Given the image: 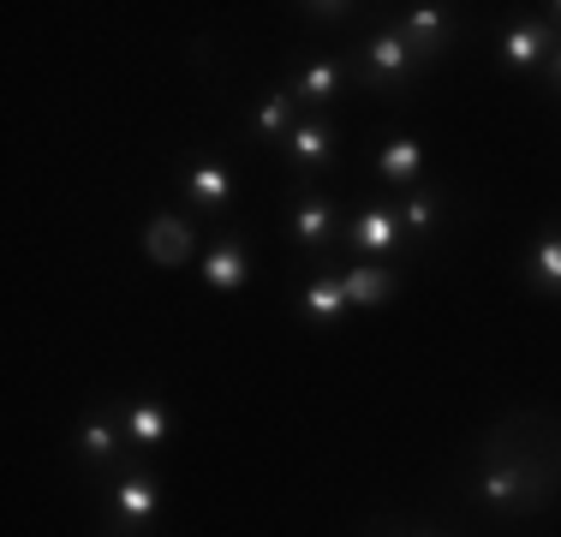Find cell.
Returning a JSON list of instances; mask_svg holds the SVG:
<instances>
[{
	"mask_svg": "<svg viewBox=\"0 0 561 537\" xmlns=\"http://www.w3.org/2000/svg\"><path fill=\"white\" fill-rule=\"evenodd\" d=\"M400 31H407V43H412V54H419V60L431 66L436 54L448 48V31H454V12H448V7H436V0H419V7H407V12H400Z\"/></svg>",
	"mask_w": 561,
	"mask_h": 537,
	"instance_id": "4fadbf2b",
	"label": "cell"
},
{
	"mask_svg": "<svg viewBox=\"0 0 561 537\" xmlns=\"http://www.w3.org/2000/svg\"><path fill=\"white\" fill-rule=\"evenodd\" d=\"M341 233V209L329 192H311V185H299V197H293V221H287V239L299 258H329V245H335Z\"/></svg>",
	"mask_w": 561,
	"mask_h": 537,
	"instance_id": "3957f363",
	"label": "cell"
},
{
	"mask_svg": "<svg viewBox=\"0 0 561 537\" xmlns=\"http://www.w3.org/2000/svg\"><path fill=\"white\" fill-rule=\"evenodd\" d=\"M156 507H162V490H156V472H144V466H131V472H119V483H114V532H126V537H144V526L156 519Z\"/></svg>",
	"mask_w": 561,
	"mask_h": 537,
	"instance_id": "8992f818",
	"label": "cell"
},
{
	"mask_svg": "<svg viewBox=\"0 0 561 537\" xmlns=\"http://www.w3.org/2000/svg\"><path fill=\"white\" fill-rule=\"evenodd\" d=\"M543 412H519L507 419L478 454V502L502 519L538 514L543 502L561 490V424H543V436L531 442Z\"/></svg>",
	"mask_w": 561,
	"mask_h": 537,
	"instance_id": "6da1fadb",
	"label": "cell"
},
{
	"mask_svg": "<svg viewBox=\"0 0 561 537\" xmlns=\"http://www.w3.org/2000/svg\"><path fill=\"white\" fill-rule=\"evenodd\" d=\"M293 102L305 107V114H329V107L341 102V90H346V60H305L299 72H293Z\"/></svg>",
	"mask_w": 561,
	"mask_h": 537,
	"instance_id": "ba28073f",
	"label": "cell"
},
{
	"mask_svg": "<svg viewBox=\"0 0 561 537\" xmlns=\"http://www.w3.org/2000/svg\"><path fill=\"white\" fill-rule=\"evenodd\" d=\"M335 126H329V114H305L299 126L287 132V144H280V156L293 161L299 173H317V168H335Z\"/></svg>",
	"mask_w": 561,
	"mask_h": 537,
	"instance_id": "9c48e42d",
	"label": "cell"
},
{
	"mask_svg": "<svg viewBox=\"0 0 561 537\" xmlns=\"http://www.w3.org/2000/svg\"><path fill=\"white\" fill-rule=\"evenodd\" d=\"M419 72H424V60L412 54L400 24H377V31L358 43V84L365 90H389L394 96V90H407Z\"/></svg>",
	"mask_w": 561,
	"mask_h": 537,
	"instance_id": "7a4b0ae2",
	"label": "cell"
},
{
	"mask_svg": "<svg viewBox=\"0 0 561 537\" xmlns=\"http://www.w3.org/2000/svg\"><path fill=\"white\" fill-rule=\"evenodd\" d=\"M299 102H293L287 84H275L270 96H257V107H251V138L257 144H287V132L299 126Z\"/></svg>",
	"mask_w": 561,
	"mask_h": 537,
	"instance_id": "2e32d148",
	"label": "cell"
},
{
	"mask_svg": "<svg viewBox=\"0 0 561 537\" xmlns=\"http://www.w3.org/2000/svg\"><path fill=\"white\" fill-rule=\"evenodd\" d=\"M119 430H126V448L156 454L173 436V412L156 395H131V400H119Z\"/></svg>",
	"mask_w": 561,
	"mask_h": 537,
	"instance_id": "52a82bcc",
	"label": "cell"
},
{
	"mask_svg": "<svg viewBox=\"0 0 561 537\" xmlns=\"http://www.w3.org/2000/svg\"><path fill=\"white\" fill-rule=\"evenodd\" d=\"M180 192L197 215H221L227 204H233V168L216 161V156H192L180 168Z\"/></svg>",
	"mask_w": 561,
	"mask_h": 537,
	"instance_id": "5b68a950",
	"label": "cell"
},
{
	"mask_svg": "<svg viewBox=\"0 0 561 537\" xmlns=\"http://www.w3.org/2000/svg\"><path fill=\"white\" fill-rule=\"evenodd\" d=\"M114 537H126V532H114Z\"/></svg>",
	"mask_w": 561,
	"mask_h": 537,
	"instance_id": "cb8c5ba5",
	"label": "cell"
},
{
	"mask_svg": "<svg viewBox=\"0 0 561 537\" xmlns=\"http://www.w3.org/2000/svg\"><path fill=\"white\" fill-rule=\"evenodd\" d=\"M341 239H346V251H358V263H389V258H400V245H407V227H400V209L370 204L346 221Z\"/></svg>",
	"mask_w": 561,
	"mask_h": 537,
	"instance_id": "277c9868",
	"label": "cell"
},
{
	"mask_svg": "<svg viewBox=\"0 0 561 537\" xmlns=\"http://www.w3.org/2000/svg\"><path fill=\"white\" fill-rule=\"evenodd\" d=\"M543 72H550V84L561 90V43H556V54H550V66H543Z\"/></svg>",
	"mask_w": 561,
	"mask_h": 537,
	"instance_id": "7402d4cb",
	"label": "cell"
},
{
	"mask_svg": "<svg viewBox=\"0 0 561 537\" xmlns=\"http://www.w3.org/2000/svg\"><path fill=\"white\" fill-rule=\"evenodd\" d=\"M370 168H377V180L407 185V192H412V185H424V144L419 138H389Z\"/></svg>",
	"mask_w": 561,
	"mask_h": 537,
	"instance_id": "e0dca14e",
	"label": "cell"
},
{
	"mask_svg": "<svg viewBox=\"0 0 561 537\" xmlns=\"http://www.w3.org/2000/svg\"><path fill=\"white\" fill-rule=\"evenodd\" d=\"M550 54H556L550 19H519L502 31V66H514V72H543Z\"/></svg>",
	"mask_w": 561,
	"mask_h": 537,
	"instance_id": "30bf717a",
	"label": "cell"
},
{
	"mask_svg": "<svg viewBox=\"0 0 561 537\" xmlns=\"http://www.w3.org/2000/svg\"><path fill=\"white\" fill-rule=\"evenodd\" d=\"M341 281H346V299L365 305V311H370V305H389L394 287H400L389 263H353V268H341Z\"/></svg>",
	"mask_w": 561,
	"mask_h": 537,
	"instance_id": "ac0fdd59",
	"label": "cell"
},
{
	"mask_svg": "<svg viewBox=\"0 0 561 537\" xmlns=\"http://www.w3.org/2000/svg\"><path fill=\"white\" fill-rule=\"evenodd\" d=\"M550 24H561V0H556V7H550Z\"/></svg>",
	"mask_w": 561,
	"mask_h": 537,
	"instance_id": "603a6c76",
	"label": "cell"
},
{
	"mask_svg": "<svg viewBox=\"0 0 561 537\" xmlns=\"http://www.w3.org/2000/svg\"><path fill=\"white\" fill-rule=\"evenodd\" d=\"M144 251H150L156 268H185L197 251V233L192 221H180V215H156L150 227H144Z\"/></svg>",
	"mask_w": 561,
	"mask_h": 537,
	"instance_id": "9a60e30c",
	"label": "cell"
},
{
	"mask_svg": "<svg viewBox=\"0 0 561 537\" xmlns=\"http://www.w3.org/2000/svg\"><path fill=\"white\" fill-rule=\"evenodd\" d=\"M526 275H531V287H538V293L561 299V227L538 233V245L526 251Z\"/></svg>",
	"mask_w": 561,
	"mask_h": 537,
	"instance_id": "ffe728a7",
	"label": "cell"
},
{
	"mask_svg": "<svg viewBox=\"0 0 561 537\" xmlns=\"http://www.w3.org/2000/svg\"><path fill=\"white\" fill-rule=\"evenodd\" d=\"M400 227L424 245V239L443 227V192H436V185H412V192L400 197Z\"/></svg>",
	"mask_w": 561,
	"mask_h": 537,
	"instance_id": "d6986e66",
	"label": "cell"
},
{
	"mask_svg": "<svg viewBox=\"0 0 561 537\" xmlns=\"http://www.w3.org/2000/svg\"><path fill=\"white\" fill-rule=\"evenodd\" d=\"M299 311H305V322L311 329H335V322L353 311V299H346V281L335 275V268H317L311 281H305V299H299Z\"/></svg>",
	"mask_w": 561,
	"mask_h": 537,
	"instance_id": "5bb4252c",
	"label": "cell"
},
{
	"mask_svg": "<svg viewBox=\"0 0 561 537\" xmlns=\"http://www.w3.org/2000/svg\"><path fill=\"white\" fill-rule=\"evenodd\" d=\"M299 12H311V19H323V24H341L353 7H341V0H329V7H299Z\"/></svg>",
	"mask_w": 561,
	"mask_h": 537,
	"instance_id": "44dd1931",
	"label": "cell"
},
{
	"mask_svg": "<svg viewBox=\"0 0 561 537\" xmlns=\"http://www.w3.org/2000/svg\"><path fill=\"white\" fill-rule=\"evenodd\" d=\"M245 281H251V251H245V239H239V233H221L216 245L204 251V287L221 293V299H233V293H245Z\"/></svg>",
	"mask_w": 561,
	"mask_h": 537,
	"instance_id": "8fae6325",
	"label": "cell"
},
{
	"mask_svg": "<svg viewBox=\"0 0 561 537\" xmlns=\"http://www.w3.org/2000/svg\"><path fill=\"white\" fill-rule=\"evenodd\" d=\"M119 454H126V430H119V407L90 412V419L78 424V460H84V472H96V466H114Z\"/></svg>",
	"mask_w": 561,
	"mask_h": 537,
	"instance_id": "7c38bea8",
	"label": "cell"
}]
</instances>
